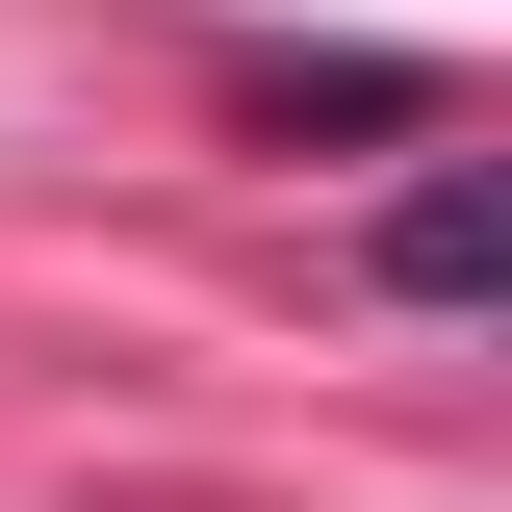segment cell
<instances>
[{"label": "cell", "mask_w": 512, "mask_h": 512, "mask_svg": "<svg viewBox=\"0 0 512 512\" xmlns=\"http://www.w3.org/2000/svg\"><path fill=\"white\" fill-rule=\"evenodd\" d=\"M256 103H282V128H436V77H410V52H308V77H256Z\"/></svg>", "instance_id": "cell-2"}, {"label": "cell", "mask_w": 512, "mask_h": 512, "mask_svg": "<svg viewBox=\"0 0 512 512\" xmlns=\"http://www.w3.org/2000/svg\"><path fill=\"white\" fill-rule=\"evenodd\" d=\"M384 282H410V308H487V282H512V205H487V180L436 154V180L384 205Z\"/></svg>", "instance_id": "cell-1"}]
</instances>
